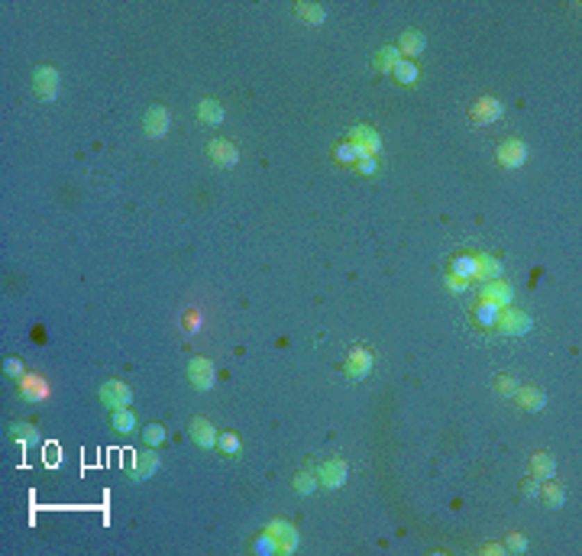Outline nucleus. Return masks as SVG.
Wrapping results in <instances>:
<instances>
[{"instance_id":"nucleus-1","label":"nucleus","mask_w":582,"mask_h":556,"mask_svg":"<svg viewBox=\"0 0 582 556\" xmlns=\"http://www.w3.org/2000/svg\"><path fill=\"white\" fill-rule=\"evenodd\" d=\"M58 91H62V78H58L56 68H52V65H36V68H33V94H36L42 104L56 101Z\"/></svg>"},{"instance_id":"nucleus-2","label":"nucleus","mask_w":582,"mask_h":556,"mask_svg":"<svg viewBox=\"0 0 582 556\" xmlns=\"http://www.w3.org/2000/svg\"><path fill=\"white\" fill-rule=\"evenodd\" d=\"M495 330L505 333V337H521V333L531 330V317H527L524 311L511 308V304H505V308H498V314H495Z\"/></svg>"},{"instance_id":"nucleus-3","label":"nucleus","mask_w":582,"mask_h":556,"mask_svg":"<svg viewBox=\"0 0 582 556\" xmlns=\"http://www.w3.org/2000/svg\"><path fill=\"white\" fill-rule=\"evenodd\" d=\"M214 378H217L214 362H210L207 356H194L188 362V382L197 388V391H210V388H214Z\"/></svg>"},{"instance_id":"nucleus-4","label":"nucleus","mask_w":582,"mask_h":556,"mask_svg":"<svg viewBox=\"0 0 582 556\" xmlns=\"http://www.w3.org/2000/svg\"><path fill=\"white\" fill-rule=\"evenodd\" d=\"M343 372H347V378H353V382L366 378L369 372H372V349H369V346H353V349H349V356H347Z\"/></svg>"},{"instance_id":"nucleus-5","label":"nucleus","mask_w":582,"mask_h":556,"mask_svg":"<svg viewBox=\"0 0 582 556\" xmlns=\"http://www.w3.org/2000/svg\"><path fill=\"white\" fill-rule=\"evenodd\" d=\"M169 126H172V113L165 110L162 104L149 107V110H146V117H142V130H146V136H149V140H162V136L169 133Z\"/></svg>"},{"instance_id":"nucleus-6","label":"nucleus","mask_w":582,"mask_h":556,"mask_svg":"<svg viewBox=\"0 0 582 556\" xmlns=\"http://www.w3.org/2000/svg\"><path fill=\"white\" fill-rule=\"evenodd\" d=\"M501 113H505V104H501L498 97H488L485 94V97H479V101L469 107V120L479 123V126H485V123H495Z\"/></svg>"},{"instance_id":"nucleus-7","label":"nucleus","mask_w":582,"mask_h":556,"mask_svg":"<svg viewBox=\"0 0 582 556\" xmlns=\"http://www.w3.org/2000/svg\"><path fill=\"white\" fill-rule=\"evenodd\" d=\"M495 159H498V165H505V169H517V165H524V162H527V146L521 140L498 142Z\"/></svg>"},{"instance_id":"nucleus-8","label":"nucleus","mask_w":582,"mask_h":556,"mask_svg":"<svg viewBox=\"0 0 582 556\" xmlns=\"http://www.w3.org/2000/svg\"><path fill=\"white\" fill-rule=\"evenodd\" d=\"M207 159L214 162V165H220V169H233L236 162H240V149L226 140H210L207 142Z\"/></svg>"},{"instance_id":"nucleus-9","label":"nucleus","mask_w":582,"mask_h":556,"mask_svg":"<svg viewBox=\"0 0 582 556\" xmlns=\"http://www.w3.org/2000/svg\"><path fill=\"white\" fill-rule=\"evenodd\" d=\"M101 398H103V405H110V407H126L133 401V391H130L126 382L110 378V382H103L101 385Z\"/></svg>"},{"instance_id":"nucleus-10","label":"nucleus","mask_w":582,"mask_h":556,"mask_svg":"<svg viewBox=\"0 0 582 556\" xmlns=\"http://www.w3.org/2000/svg\"><path fill=\"white\" fill-rule=\"evenodd\" d=\"M347 462L343 460H327V462H320V469H317V479H320V485L324 489H340L343 482H347Z\"/></svg>"},{"instance_id":"nucleus-11","label":"nucleus","mask_w":582,"mask_h":556,"mask_svg":"<svg viewBox=\"0 0 582 556\" xmlns=\"http://www.w3.org/2000/svg\"><path fill=\"white\" fill-rule=\"evenodd\" d=\"M349 142L359 149V155H376V152L382 149V140H379V133L372 130V126H353Z\"/></svg>"},{"instance_id":"nucleus-12","label":"nucleus","mask_w":582,"mask_h":556,"mask_svg":"<svg viewBox=\"0 0 582 556\" xmlns=\"http://www.w3.org/2000/svg\"><path fill=\"white\" fill-rule=\"evenodd\" d=\"M188 434H191V440H194L197 446H204V450L217 446V437H220L207 417H191V421H188Z\"/></svg>"},{"instance_id":"nucleus-13","label":"nucleus","mask_w":582,"mask_h":556,"mask_svg":"<svg viewBox=\"0 0 582 556\" xmlns=\"http://www.w3.org/2000/svg\"><path fill=\"white\" fill-rule=\"evenodd\" d=\"M511 298H515V292H511V285H508L505 278L485 282V288H482V301H485V304H495V308H505V304H511Z\"/></svg>"},{"instance_id":"nucleus-14","label":"nucleus","mask_w":582,"mask_h":556,"mask_svg":"<svg viewBox=\"0 0 582 556\" xmlns=\"http://www.w3.org/2000/svg\"><path fill=\"white\" fill-rule=\"evenodd\" d=\"M515 395H517V405L524 407V411H531V414H537V411H544V405H547L544 388H537V385H524V388H517Z\"/></svg>"},{"instance_id":"nucleus-15","label":"nucleus","mask_w":582,"mask_h":556,"mask_svg":"<svg viewBox=\"0 0 582 556\" xmlns=\"http://www.w3.org/2000/svg\"><path fill=\"white\" fill-rule=\"evenodd\" d=\"M159 456H156V453H136V460H133V479L136 482H142V479H149L152 472L159 469Z\"/></svg>"},{"instance_id":"nucleus-16","label":"nucleus","mask_w":582,"mask_h":556,"mask_svg":"<svg viewBox=\"0 0 582 556\" xmlns=\"http://www.w3.org/2000/svg\"><path fill=\"white\" fill-rule=\"evenodd\" d=\"M476 278H482V282H495V278H501V262H498L495 255L479 253L476 255Z\"/></svg>"},{"instance_id":"nucleus-17","label":"nucleus","mask_w":582,"mask_h":556,"mask_svg":"<svg viewBox=\"0 0 582 556\" xmlns=\"http://www.w3.org/2000/svg\"><path fill=\"white\" fill-rule=\"evenodd\" d=\"M531 472H534L537 482L554 479V475H556V460L550 456V453H534V456H531Z\"/></svg>"},{"instance_id":"nucleus-18","label":"nucleus","mask_w":582,"mask_h":556,"mask_svg":"<svg viewBox=\"0 0 582 556\" xmlns=\"http://www.w3.org/2000/svg\"><path fill=\"white\" fill-rule=\"evenodd\" d=\"M424 46H427V39H424L421 29H404L401 39H398V52H404V56H421Z\"/></svg>"},{"instance_id":"nucleus-19","label":"nucleus","mask_w":582,"mask_h":556,"mask_svg":"<svg viewBox=\"0 0 582 556\" xmlns=\"http://www.w3.org/2000/svg\"><path fill=\"white\" fill-rule=\"evenodd\" d=\"M197 117H201V123H207V126H217V123H224V104H220L217 97H204V101L197 104Z\"/></svg>"},{"instance_id":"nucleus-20","label":"nucleus","mask_w":582,"mask_h":556,"mask_svg":"<svg viewBox=\"0 0 582 556\" xmlns=\"http://www.w3.org/2000/svg\"><path fill=\"white\" fill-rule=\"evenodd\" d=\"M540 498H544V505L547 508H563V501H566V491H563V485L560 482H554V479H544V485H540V491H537Z\"/></svg>"},{"instance_id":"nucleus-21","label":"nucleus","mask_w":582,"mask_h":556,"mask_svg":"<svg viewBox=\"0 0 582 556\" xmlns=\"http://www.w3.org/2000/svg\"><path fill=\"white\" fill-rule=\"evenodd\" d=\"M269 530L278 534V553H291V550L298 547V530L294 528H288V524H282V521H275Z\"/></svg>"},{"instance_id":"nucleus-22","label":"nucleus","mask_w":582,"mask_h":556,"mask_svg":"<svg viewBox=\"0 0 582 556\" xmlns=\"http://www.w3.org/2000/svg\"><path fill=\"white\" fill-rule=\"evenodd\" d=\"M110 424H113V430H117V434H130L133 427H136V414H133L130 407H113Z\"/></svg>"},{"instance_id":"nucleus-23","label":"nucleus","mask_w":582,"mask_h":556,"mask_svg":"<svg viewBox=\"0 0 582 556\" xmlns=\"http://www.w3.org/2000/svg\"><path fill=\"white\" fill-rule=\"evenodd\" d=\"M398 56H401V52H398V46H382L376 52V58H372V65H376L379 71H392V68L401 62Z\"/></svg>"},{"instance_id":"nucleus-24","label":"nucleus","mask_w":582,"mask_h":556,"mask_svg":"<svg viewBox=\"0 0 582 556\" xmlns=\"http://www.w3.org/2000/svg\"><path fill=\"white\" fill-rule=\"evenodd\" d=\"M294 17L301 19V23H324V7H317V3H294Z\"/></svg>"},{"instance_id":"nucleus-25","label":"nucleus","mask_w":582,"mask_h":556,"mask_svg":"<svg viewBox=\"0 0 582 556\" xmlns=\"http://www.w3.org/2000/svg\"><path fill=\"white\" fill-rule=\"evenodd\" d=\"M317 482H320L317 472H308V469H304V472H294V489H298L301 495H310V491L317 489Z\"/></svg>"},{"instance_id":"nucleus-26","label":"nucleus","mask_w":582,"mask_h":556,"mask_svg":"<svg viewBox=\"0 0 582 556\" xmlns=\"http://www.w3.org/2000/svg\"><path fill=\"white\" fill-rule=\"evenodd\" d=\"M392 75L401 81V85H414L417 81V68L411 65V62H398V65L392 68Z\"/></svg>"},{"instance_id":"nucleus-27","label":"nucleus","mask_w":582,"mask_h":556,"mask_svg":"<svg viewBox=\"0 0 582 556\" xmlns=\"http://www.w3.org/2000/svg\"><path fill=\"white\" fill-rule=\"evenodd\" d=\"M23 395H26V398H42V395H46L42 378H39V376H26V378H23Z\"/></svg>"},{"instance_id":"nucleus-28","label":"nucleus","mask_w":582,"mask_h":556,"mask_svg":"<svg viewBox=\"0 0 582 556\" xmlns=\"http://www.w3.org/2000/svg\"><path fill=\"white\" fill-rule=\"evenodd\" d=\"M492 388H495V395H515L517 382L511 376H495V378H492Z\"/></svg>"},{"instance_id":"nucleus-29","label":"nucleus","mask_w":582,"mask_h":556,"mask_svg":"<svg viewBox=\"0 0 582 556\" xmlns=\"http://www.w3.org/2000/svg\"><path fill=\"white\" fill-rule=\"evenodd\" d=\"M453 275L476 278V255H469V259H456V262H453Z\"/></svg>"},{"instance_id":"nucleus-30","label":"nucleus","mask_w":582,"mask_h":556,"mask_svg":"<svg viewBox=\"0 0 582 556\" xmlns=\"http://www.w3.org/2000/svg\"><path fill=\"white\" fill-rule=\"evenodd\" d=\"M217 446H220L224 453H236V450H240V437H236V434H220V437H217Z\"/></svg>"},{"instance_id":"nucleus-31","label":"nucleus","mask_w":582,"mask_h":556,"mask_svg":"<svg viewBox=\"0 0 582 556\" xmlns=\"http://www.w3.org/2000/svg\"><path fill=\"white\" fill-rule=\"evenodd\" d=\"M505 547L511 550V553H524V550H527V537H524V534H508Z\"/></svg>"},{"instance_id":"nucleus-32","label":"nucleus","mask_w":582,"mask_h":556,"mask_svg":"<svg viewBox=\"0 0 582 556\" xmlns=\"http://www.w3.org/2000/svg\"><path fill=\"white\" fill-rule=\"evenodd\" d=\"M142 437H146V444H149V446H156V444H162V440H165V430H162L159 424H149Z\"/></svg>"},{"instance_id":"nucleus-33","label":"nucleus","mask_w":582,"mask_h":556,"mask_svg":"<svg viewBox=\"0 0 582 556\" xmlns=\"http://www.w3.org/2000/svg\"><path fill=\"white\" fill-rule=\"evenodd\" d=\"M337 159L340 162H353V159H359V149L353 146V142H347V146H337Z\"/></svg>"},{"instance_id":"nucleus-34","label":"nucleus","mask_w":582,"mask_h":556,"mask_svg":"<svg viewBox=\"0 0 582 556\" xmlns=\"http://www.w3.org/2000/svg\"><path fill=\"white\" fill-rule=\"evenodd\" d=\"M359 175H376V159H372V155H363V159H359Z\"/></svg>"},{"instance_id":"nucleus-35","label":"nucleus","mask_w":582,"mask_h":556,"mask_svg":"<svg viewBox=\"0 0 582 556\" xmlns=\"http://www.w3.org/2000/svg\"><path fill=\"white\" fill-rule=\"evenodd\" d=\"M537 491H540V482L537 479H527L524 485H521V495H524V498H534Z\"/></svg>"},{"instance_id":"nucleus-36","label":"nucleus","mask_w":582,"mask_h":556,"mask_svg":"<svg viewBox=\"0 0 582 556\" xmlns=\"http://www.w3.org/2000/svg\"><path fill=\"white\" fill-rule=\"evenodd\" d=\"M447 285H450L453 292H466V288H469V282H466L463 275H450V278H447Z\"/></svg>"},{"instance_id":"nucleus-37","label":"nucleus","mask_w":582,"mask_h":556,"mask_svg":"<svg viewBox=\"0 0 582 556\" xmlns=\"http://www.w3.org/2000/svg\"><path fill=\"white\" fill-rule=\"evenodd\" d=\"M7 372H10L13 378H19V376H23V366H19L17 359H10V362H7Z\"/></svg>"}]
</instances>
